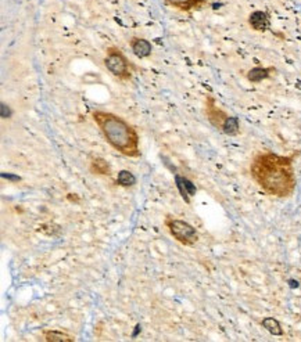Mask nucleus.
<instances>
[{
  "label": "nucleus",
  "instance_id": "f257e3e1",
  "mask_svg": "<svg viewBox=\"0 0 301 342\" xmlns=\"http://www.w3.org/2000/svg\"><path fill=\"white\" fill-rule=\"evenodd\" d=\"M294 155H279L271 151L258 152L250 165V173L264 192L278 198L292 195L296 189Z\"/></svg>",
  "mask_w": 301,
  "mask_h": 342
},
{
  "label": "nucleus",
  "instance_id": "f03ea898",
  "mask_svg": "<svg viewBox=\"0 0 301 342\" xmlns=\"http://www.w3.org/2000/svg\"><path fill=\"white\" fill-rule=\"evenodd\" d=\"M92 117L104 139L114 150L129 158L140 157L139 134L129 122L117 114L100 109L92 111Z\"/></svg>",
  "mask_w": 301,
  "mask_h": 342
},
{
  "label": "nucleus",
  "instance_id": "7ed1b4c3",
  "mask_svg": "<svg viewBox=\"0 0 301 342\" xmlns=\"http://www.w3.org/2000/svg\"><path fill=\"white\" fill-rule=\"evenodd\" d=\"M104 65L118 79L129 81L132 78L129 60L126 59V56L122 53V50L116 47V46H111L106 51Z\"/></svg>",
  "mask_w": 301,
  "mask_h": 342
},
{
  "label": "nucleus",
  "instance_id": "20e7f679",
  "mask_svg": "<svg viewBox=\"0 0 301 342\" xmlns=\"http://www.w3.org/2000/svg\"><path fill=\"white\" fill-rule=\"evenodd\" d=\"M165 226L169 230L171 235L175 238L176 241L184 244V245H194L199 241V234L197 230L193 227L190 223H187L184 219H178L174 216L165 217Z\"/></svg>",
  "mask_w": 301,
  "mask_h": 342
},
{
  "label": "nucleus",
  "instance_id": "39448f33",
  "mask_svg": "<svg viewBox=\"0 0 301 342\" xmlns=\"http://www.w3.org/2000/svg\"><path fill=\"white\" fill-rule=\"evenodd\" d=\"M206 115L211 122V125L215 126L219 130L222 129V125L226 121V118L229 117L224 109L218 107L215 100L211 96H207V100H206Z\"/></svg>",
  "mask_w": 301,
  "mask_h": 342
},
{
  "label": "nucleus",
  "instance_id": "423d86ee",
  "mask_svg": "<svg viewBox=\"0 0 301 342\" xmlns=\"http://www.w3.org/2000/svg\"><path fill=\"white\" fill-rule=\"evenodd\" d=\"M249 25L258 32H265L271 26V18L269 14L264 10H255L249 16Z\"/></svg>",
  "mask_w": 301,
  "mask_h": 342
},
{
  "label": "nucleus",
  "instance_id": "0eeeda50",
  "mask_svg": "<svg viewBox=\"0 0 301 342\" xmlns=\"http://www.w3.org/2000/svg\"><path fill=\"white\" fill-rule=\"evenodd\" d=\"M129 44H131V49H132L134 54L138 59H147L149 56H151L153 46H151V43L149 41L135 36V38L131 39Z\"/></svg>",
  "mask_w": 301,
  "mask_h": 342
},
{
  "label": "nucleus",
  "instance_id": "6e6552de",
  "mask_svg": "<svg viewBox=\"0 0 301 342\" xmlns=\"http://www.w3.org/2000/svg\"><path fill=\"white\" fill-rule=\"evenodd\" d=\"M168 6L174 9L181 10V11H192V10H199L203 6L208 3V0H164Z\"/></svg>",
  "mask_w": 301,
  "mask_h": 342
},
{
  "label": "nucleus",
  "instance_id": "1a4fd4ad",
  "mask_svg": "<svg viewBox=\"0 0 301 342\" xmlns=\"http://www.w3.org/2000/svg\"><path fill=\"white\" fill-rule=\"evenodd\" d=\"M272 71H274L272 67H254L246 74V78L251 84H259L265 79H269Z\"/></svg>",
  "mask_w": 301,
  "mask_h": 342
},
{
  "label": "nucleus",
  "instance_id": "9d476101",
  "mask_svg": "<svg viewBox=\"0 0 301 342\" xmlns=\"http://www.w3.org/2000/svg\"><path fill=\"white\" fill-rule=\"evenodd\" d=\"M175 182H176V186H178V189H179L181 195H182V197H184V200L189 204V202H190L189 197L194 195L196 192H197L196 186H194L190 180H187L186 177H182V176H179V175H176Z\"/></svg>",
  "mask_w": 301,
  "mask_h": 342
},
{
  "label": "nucleus",
  "instance_id": "9b49d317",
  "mask_svg": "<svg viewBox=\"0 0 301 342\" xmlns=\"http://www.w3.org/2000/svg\"><path fill=\"white\" fill-rule=\"evenodd\" d=\"M89 169H91V172H92L93 175H97V176L111 175V167H110V164L106 161V159L100 158V157L92 158V161H91V165H89Z\"/></svg>",
  "mask_w": 301,
  "mask_h": 342
},
{
  "label": "nucleus",
  "instance_id": "f8f14e48",
  "mask_svg": "<svg viewBox=\"0 0 301 342\" xmlns=\"http://www.w3.org/2000/svg\"><path fill=\"white\" fill-rule=\"evenodd\" d=\"M45 341L47 342H74L75 338L68 335L67 333L63 331H57V330H46L45 333Z\"/></svg>",
  "mask_w": 301,
  "mask_h": 342
},
{
  "label": "nucleus",
  "instance_id": "ddd939ff",
  "mask_svg": "<svg viewBox=\"0 0 301 342\" xmlns=\"http://www.w3.org/2000/svg\"><path fill=\"white\" fill-rule=\"evenodd\" d=\"M261 325L267 330L268 333L272 334V335H278V337L283 335V328H282V325H280V323H279L276 319H274V317H265V319H262Z\"/></svg>",
  "mask_w": 301,
  "mask_h": 342
},
{
  "label": "nucleus",
  "instance_id": "4468645a",
  "mask_svg": "<svg viewBox=\"0 0 301 342\" xmlns=\"http://www.w3.org/2000/svg\"><path fill=\"white\" fill-rule=\"evenodd\" d=\"M226 136H237L240 132V122L236 117H228L221 129Z\"/></svg>",
  "mask_w": 301,
  "mask_h": 342
},
{
  "label": "nucleus",
  "instance_id": "2eb2a0df",
  "mask_svg": "<svg viewBox=\"0 0 301 342\" xmlns=\"http://www.w3.org/2000/svg\"><path fill=\"white\" fill-rule=\"evenodd\" d=\"M117 184L122 186V187H131L136 183V177L132 172L129 171H119L117 176Z\"/></svg>",
  "mask_w": 301,
  "mask_h": 342
}]
</instances>
